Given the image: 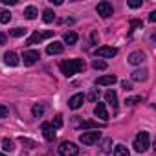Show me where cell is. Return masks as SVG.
<instances>
[{
    "mask_svg": "<svg viewBox=\"0 0 156 156\" xmlns=\"http://www.w3.org/2000/svg\"><path fill=\"white\" fill-rule=\"evenodd\" d=\"M110 140H105V143H103V152H110Z\"/></svg>",
    "mask_w": 156,
    "mask_h": 156,
    "instance_id": "cell-31",
    "label": "cell"
},
{
    "mask_svg": "<svg viewBox=\"0 0 156 156\" xmlns=\"http://www.w3.org/2000/svg\"><path fill=\"white\" fill-rule=\"evenodd\" d=\"M42 20H44L46 24L53 22V20H55V13H53L51 9H44V13H42Z\"/></svg>",
    "mask_w": 156,
    "mask_h": 156,
    "instance_id": "cell-21",
    "label": "cell"
},
{
    "mask_svg": "<svg viewBox=\"0 0 156 156\" xmlns=\"http://www.w3.org/2000/svg\"><path fill=\"white\" fill-rule=\"evenodd\" d=\"M83 101H85V96H83V94H73V96L68 99V107H70L72 110H77V108L83 105Z\"/></svg>",
    "mask_w": 156,
    "mask_h": 156,
    "instance_id": "cell-10",
    "label": "cell"
},
{
    "mask_svg": "<svg viewBox=\"0 0 156 156\" xmlns=\"http://www.w3.org/2000/svg\"><path fill=\"white\" fill-rule=\"evenodd\" d=\"M62 41H64V44H75L77 42V33L75 31H66Z\"/></svg>",
    "mask_w": 156,
    "mask_h": 156,
    "instance_id": "cell-19",
    "label": "cell"
},
{
    "mask_svg": "<svg viewBox=\"0 0 156 156\" xmlns=\"http://www.w3.org/2000/svg\"><path fill=\"white\" fill-rule=\"evenodd\" d=\"M149 20H151V22H156V11H152V13L149 15Z\"/></svg>",
    "mask_w": 156,
    "mask_h": 156,
    "instance_id": "cell-37",
    "label": "cell"
},
{
    "mask_svg": "<svg viewBox=\"0 0 156 156\" xmlns=\"http://www.w3.org/2000/svg\"><path fill=\"white\" fill-rule=\"evenodd\" d=\"M39 59H41V51H37V50H28V51H24V55H22V61H24L26 66L35 64Z\"/></svg>",
    "mask_w": 156,
    "mask_h": 156,
    "instance_id": "cell-6",
    "label": "cell"
},
{
    "mask_svg": "<svg viewBox=\"0 0 156 156\" xmlns=\"http://www.w3.org/2000/svg\"><path fill=\"white\" fill-rule=\"evenodd\" d=\"M134 149H136V152H145V151L149 149V132L141 130V132L136 136V140H134Z\"/></svg>",
    "mask_w": 156,
    "mask_h": 156,
    "instance_id": "cell-2",
    "label": "cell"
},
{
    "mask_svg": "<svg viewBox=\"0 0 156 156\" xmlns=\"http://www.w3.org/2000/svg\"><path fill=\"white\" fill-rule=\"evenodd\" d=\"M92 66H94L96 70H107V62H105L103 59H94V61H92Z\"/></svg>",
    "mask_w": 156,
    "mask_h": 156,
    "instance_id": "cell-23",
    "label": "cell"
},
{
    "mask_svg": "<svg viewBox=\"0 0 156 156\" xmlns=\"http://www.w3.org/2000/svg\"><path fill=\"white\" fill-rule=\"evenodd\" d=\"M53 35V31H44V33H39V31H35L28 41H26V44L28 46H31V44H37V42H42L44 39H48V37H51Z\"/></svg>",
    "mask_w": 156,
    "mask_h": 156,
    "instance_id": "cell-8",
    "label": "cell"
},
{
    "mask_svg": "<svg viewBox=\"0 0 156 156\" xmlns=\"http://www.w3.org/2000/svg\"><path fill=\"white\" fill-rule=\"evenodd\" d=\"M98 96H99V92H98V90H94L88 98H90V101H96V99H98Z\"/></svg>",
    "mask_w": 156,
    "mask_h": 156,
    "instance_id": "cell-34",
    "label": "cell"
},
{
    "mask_svg": "<svg viewBox=\"0 0 156 156\" xmlns=\"http://www.w3.org/2000/svg\"><path fill=\"white\" fill-rule=\"evenodd\" d=\"M59 154L61 156H77L79 154V147L72 141H62L59 145Z\"/></svg>",
    "mask_w": 156,
    "mask_h": 156,
    "instance_id": "cell-4",
    "label": "cell"
},
{
    "mask_svg": "<svg viewBox=\"0 0 156 156\" xmlns=\"http://www.w3.org/2000/svg\"><path fill=\"white\" fill-rule=\"evenodd\" d=\"M2 2H4L6 6H15V4H17V0H2Z\"/></svg>",
    "mask_w": 156,
    "mask_h": 156,
    "instance_id": "cell-36",
    "label": "cell"
},
{
    "mask_svg": "<svg viewBox=\"0 0 156 156\" xmlns=\"http://www.w3.org/2000/svg\"><path fill=\"white\" fill-rule=\"evenodd\" d=\"M4 62H6L8 66H17V64L20 62V59H19V55H17L15 51H6V53H4Z\"/></svg>",
    "mask_w": 156,
    "mask_h": 156,
    "instance_id": "cell-12",
    "label": "cell"
},
{
    "mask_svg": "<svg viewBox=\"0 0 156 156\" xmlns=\"http://www.w3.org/2000/svg\"><path fill=\"white\" fill-rule=\"evenodd\" d=\"M59 68L66 77H72V75L81 73L85 70V61L83 59H68V61H62Z\"/></svg>",
    "mask_w": 156,
    "mask_h": 156,
    "instance_id": "cell-1",
    "label": "cell"
},
{
    "mask_svg": "<svg viewBox=\"0 0 156 156\" xmlns=\"http://www.w3.org/2000/svg\"><path fill=\"white\" fill-rule=\"evenodd\" d=\"M26 31H28V30H24V28H13V30H9V35H13V37H22V35H26Z\"/></svg>",
    "mask_w": 156,
    "mask_h": 156,
    "instance_id": "cell-24",
    "label": "cell"
},
{
    "mask_svg": "<svg viewBox=\"0 0 156 156\" xmlns=\"http://www.w3.org/2000/svg\"><path fill=\"white\" fill-rule=\"evenodd\" d=\"M8 112H9V108H8L6 105H0V118H6Z\"/></svg>",
    "mask_w": 156,
    "mask_h": 156,
    "instance_id": "cell-29",
    "label": "cell"
},
{
    "mask_svg": "<svg viewBox=\"0 0 156 156\" xmlns=\"http://www.w3.org/2000/svg\"><path fill=\"white\" fill-rule=\"evenodd\" d=\"M42 136L48 140V141H51V140H55V129L51 127V123H42Z\"/></svg>",
    "mask_w": 156,
    "mask_h": 156,
    "instance_id": "cell-14",
    "label": "cell"
},
{
    "mask_svg": "<svg viewBox=\"0 0 156 156\" xmlns=\"http://www.w3.org/2000/svg\"><path fill=\"white\" fill-rule=\"evenodd\" d=\"M96 55L98 57H103V59H112V57L118 55V50L112 48V46H101V48L96 50Z\"/></svg>",
    "mask_w": 156,
    "mask_h": 156,
    "instance_id": "cell-7",
    "label": "cell"
},
{
    "mask_svg": "<svg viewBox=\"0 0 156 156\" xmlns=\"http://www.w3.org/2000/svg\"><path fill=\"white\" fill-rule=\"evenodd\" d=\"M37 15H39V11H37V8H35V6H28V8L24 9V17H26L28 20H33Z\"/></svg>",
    "mask_w": 156,
    "mask_h": 156,
    "instance_id": "cell-18",
    "label": "cell"
},
{
    "mask_svg": "<svg viewBox=\"0 0 156 156\" xmlns=\"http://www.w3.org/2000/svg\"><path fill=\"white\" fill-rule=\"evenodd\" d=\"M0 156H6V154H2V152H0Z\"/></svg>",
    "mask_w": 156,
    "mask_h": 156,
    "instance_id": "cell-38",
    "label": "cell"
},
{
    "mask_svg": "<svg viewBox=\"0 0 156 156\" xmlns=\"http://www.w3.org/2000/svg\"><path fill=\"white\" fill-rule=\"evenodd\" d=\"M105 101H107L108 105H112L114 108H118V96H116L114 90H107V92H105Z\"/></svg>",
    "mask_w": 156,
    "mask_h": 156,
    "instance_id": "cell-16",
    "label": "cell"
},
{
    "mask_svg": "<svg viewBox=\"0 0 156 156\" xmlns=\"http://www.w3.org/2000/svg\"><path fill=\"white\" fill-rule=\"evenodd\" d=\"M130 28H141V20H132L130 22Z\"/></svg>",
    "mask_w": 156,
    "mask_h": 156,
    "instance_id": "cell-33",
    "label": "cell"
},
{
    "mask_svg": "<svg viewBox=\"0 0 156 156\" xmlns=\"http://www.w3.org/2000/svg\"><path fill=\"white\" fill-rule=\"evenodd\" d=\"M140 101H141V98H140V96H136V98H127V99H125V103H127V105H136V103H140Z\"/></svg>",
    "mask_w": 156,
    "mask_h": 156,
    "instance_id": "cell-28",
    "label": "cell"
},
{
    "mask_svg": "<svg viewBox=\"0 0 156 156\" xmlns=\"http://www.w3.org/2000/svg\"><path fill=\"white\" fill-rule=\"evenodd\" d=\"M9 20H11V13L2 9V11H0V24H8Z\"/></svg>",
    "mask_w": 156,
    "mask_h": 156,
    "instance_id": "cell-22",
    "label": "cell"
},
{
    "mask_svg": "<svg viewBox=\"0 0 156 156\" xmlns=\"http://www.w3.org/2000/svg\"><path fill=\"white\" fill-rule=\"evenodd\" d=\"M31 112H33V116H35V118H41V116L44 114V107H42V105H33Z\"/></svg>",
    "mask_w": 156,
    "mask_h": 156,
    "instance_id": "cell-25",
    "label": "cell"
},
{
    "mask_svg": "<svg viewBox=\"0 0 156 156\" xmlns=\"http://www.w3.org/2000/svg\"><path fill=\"white\" fill-rule=\"evenodd\" d=\"M114 156H130V152H129V149L125 147V145H116V149H114Z\"/></svg>",
    "mask_w": 156,
    "mask_h": 156,
    "instance_id": "cell-20",
    "label": "cell"
},
{
    "mask_svg": "<svg viewBox=\"0 0 156 156\" xmlns=\"http://www.w3.org/2000/svg\"><path fill=\"white\" fill-rule=\"evenodd\" d=\"M62 51H64V44H62V42H59V41L50 42V44H48V48H46V53H48V55H61Z\"/></svg>",
    "mask_w": 156,
    "mask_h": 156,
    "instance_id": "cell-9",
    "label": "cell"
},
{
    "mask_svg": "<svg viewBox=\"0 0 156 156\" xmlns=\"http://www.w3.org/2000/svg\"><path fill=\"white\" fill-rule=\"evenodd\" d=\"M6 33H2V31H0V46H2V44H6Z\"/></svg>",
    "mask_w": 156,
    "mask_h": 156,
    "instance_id": "cell-35",
    "label": "cell"
},
{
    "mask_svg": "<svg viewBox=\"0 0 156 156\" xmlns=\"http://www.w3.org/2000/svg\"><path fill=\"white\" fill-rule=\"evenodd\" d=\"M129 6H130L132 9H136V8H141V0H130V2H129Z\"/></svg>",
    "mask_w": 156,
    "mask_h": 156,
    "instance_id": "cell-30",
    "label": "cell"
},
{
    "mask_svg": "<svg viewBox=\"0 0 156 156\" xmlns=\"http://www.w3.org/2000/svg\"><path fill=\"white\" fill-rule=\"evenodd\" d=\"M96 11H98V15H101L103 19H108V17H112V13H114V9H112V4H110V2H105V0L98 4Z\"/></svg>",
    "mask_w": 156,
    "mask_h": 156,
    "instance_id": "cell-5",
    "label": "cell"
},
{
    "mask_svg": "<svg viewBox=\"0 0 156 156\" xmlns=\"http://www.w3.org/2000/svg\"><path fill=\"white\" fill-rule=\"evenodd\" d=\"M2 145H4V151H13V149H15L13 141H11V140H8V138H6V140L2 141Z\"/></svg>",
    "mask_w": 156,
    "mask_h": 156,
    "instance_id": "cell-27",
    "label": "cell"
},
{
    "mask_svg": "<svg viewBox=\"0 0 156 156\" xmlns=\"http://www.w3.org/2000/svg\"><path fill=\"white\" fill-rule=\"evenodd\" d=\"M94 114H96V118H99V119H103V121H107V119H108V112H107L105 103H98V105H96V108H94Z\"/></svg>",
    "mask_w": 156,
    "mask_h": 156,
    "instance_id": "cell-13",
    "label": "cell"
},
{
    "mask_svg": "<svg viewBox=\"0 0 156 156\" xmlns=\"http://www.w3.org/2000/svg\"><path fill=\"white\" fill-rule=\"evenodd\" d=\"M121 87H123L125 90H132V85H130V81H121Z\"/></svg>",
    "mask_w": 156,
    "mask_h": 156,
    "instance_id": "cell-32",
    "label": "cell"
},
{
    "mask_svg": "<svg viewBox=\"0 0 156 156\" xmlns=\"http://www.w3.org/2000/svg\"><path fill=\"white\" fill-rule=\"evenodd\" d=\"M51 127H53L55 130H57V129H61V127H62V116H55V119H53Z\"/></svg>",
    "mask_w": 156,
    "mask_h": 156,
    "instance_id": "cell-26",
    "label": "cell"
},
{
    "mask_svg": "<svg viewBox=\"0 0 156 156\" xmlns=\"http://www.w3.org/2000/svg\"><path fill=\"white\" fill-rule=\"evenodd\" d=\"M149 72L147 70H136V72H132V81H138V83H141V81H147V75Z\"/></svg>",
    "mask_w": 156,
    "mask_h": 156,
    "instance_id": "cell-17",
    "label": "cell"
},
{
    "mask_svg": "<svg viewBox=\"0 0 156 156\" xmlns=\"http://www.w3.org/2000/svg\"><path fill=\"white\" fill-rule=\"evenodd\" d=\"M101 140V132L99 130H88V132H83L81 136H79V141L83 143V145H94V143H98Z\"/></svg>",
    "mask_w": 156,
    "mask_h": 156,
    "instance_id": "cell-3",
    "label": "cell"
},
{
    "mask_svg": "<svg viewBox=\"0 0 156 156\" xmlns=\"http://www.w3.org/2000/svg\"><path fill=\"white\" fill-rule=\"evenodd\" d=\"M116 81H118L116 75H103V77H98L96 85H98V87H112Z\"/></svg>",
    "mask_w": 156,
    "mask_h": 156,
    "instance_id": "cell-11",
    "label": "cell"
},
{
    "mask_svg": "<svg viewBox=\"0 0 156 156\" xmlns=\"http://www.w3.org/2000/svg\"><path fill=\"white\" fill-rule=\"evenodd\" d=\"M143 61H145V53L143 51H132L129 55V62L130 64H141Z\"/></svg>",
    "mask_w": 156,
    "mask_h": 156,
    "instance_id": "cell-15",
    "label": "cell"
}]
</instances>
